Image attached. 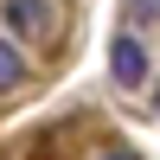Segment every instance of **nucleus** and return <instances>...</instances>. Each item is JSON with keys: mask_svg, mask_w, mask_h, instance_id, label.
<instances>
[{"mask_svg": "<svg viewBox=\"0 0 160 160\" xmlns=\"http://www.w3.org/2000/svg\"><path fill=\"white\" fill-rule=\"evenodd\" d=\"M109 71H115L122 90H141V83H148V51H141L135 32H115L109 38Z\"/></svg>", "mask_w": 160, "mask_h": 160, "instance_id": "obj_1", "label": "nucleus"}, {"mask_svg": "<svg viewBox=\"0 0 160 160\" xmlns=\"http://www.w3.org/2000/svg\"><path fill=\"white\" fill-rule=\"evenodd\" d=\"M7 26L19 38H45L51 32V0H7Z\"/></svg>", "mask_w": 160, "mask_h": 160, "instance_id": "obj_2", "label": "nucleus"}, {"mask_svg": "<svg viewBox=\"0 0 160 160\" xmlns=\"http://www.w3.org/2000/svg\"><path fill=\"white\" fill-rule=\"evenodd\" d=\"M26 83V64H19V51L13 45H0V90H19Z\"/></svg>", "mask_w": 160, "mask_h": 160, "instance_id": "obj_3", "label": "nucleus"}, {"mask_svg": "<svg viewBox=\"0 0 160 160\" xmlns=\"http://www.w3.org/2000/svg\"><path fill=\"white\" fill-rule=\"evenodd\" d=\"M128 19H148V26H154V19H160V0H128Z\"/></svg>", "mask_w": 160, "mask_h": 160, "instance_id": "obj_4", "label": "nucleus"}, {"mask_svg": "<svg viewBox=\"0 0 160 160\" xmlns=\"http://www.w3.org/2000/svg\"><path fill=\"white\" fill-rule=\"evenodd\" d=\"M102 160H135V154H122V148H115V154H102Z\"/></svg>", "mask_w": 160, "mask_h": 160, "instance_id": "obj_5", "label": "nucleus"}, {"mask_svg": "<svg viewBox=\"0 0 160 160\" xmlns=\"http://www.w3.org/2000/svg\"><path fill=\"white\" fill-rule=\"evenodd\" d=\"M154 109H160V96H154Z\"/></svg>", "mask_w": 160, "mask_h": 160, "instance_id": "obj_6", "label": "nucleus"}]
</instances>
